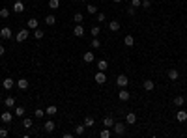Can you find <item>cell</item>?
I'll return each mask as SVG.
<instances>
[{
	"mask_svg": "<svg viewBox=\"0 0 187 138\" xmlns=\"http://www.w3.org/2000/svg\"><path fill=\"white\" fill-rule=\"evenodd\" d=\"M127 84H129V79L125 75H118V76H116V86H118V88H127Z\"/></svg>",
	"mask_w": 187,
	"mask_h": 138,
	"instance_id": "obj_1",
	"label": "cell"
},
{
	"mask_svg": "<svg viewBox=\"0 0 187 138\" xmlns=\"http://www.w3.org/2000/svg\"><path fill=\"white\" fill-rule=\"evenodd\" d=\"M112 131H114V134H116V136H122L124 132H125V125H124V123H120V121H114Z\"/></svg>",
	"mask_w": 187,
	"mask_h": 138,
	"instance_id": "obj_2",
	"label": "cell"
},
{
	"mask_svg": "<svg viewBox=\"0 0 187 138\" xmlns=\"http://www.w3.org/2000/svg\"><path fill=\"white\" fill-rule=\"evenodd\" d=\"M28 28H23V30H19L17 35H15V39H17V43H21V41H26L28 39Z\"/></svg>",
	"mask_w": 187,
	"mask_h": 138,
	"instance_id": "obj_3",
	"label": "cell"
},
{
	"mask_svg": "<svg viewBox=\"0 0 187 138\" xmlns=\"http://www.w3.org/2000/svg\"><path fill=\"white\" fill-rule=\"evenodd\" d=\"M94 80L97 84H105V82H107V75H105V71H97L95 76H94Z\"/></svg>",
	"mask_w": 187,
	"mask_h": 138,
	"instance_id": "obj_4",
	"label": "cell"
},
{
	"mask_svg": "<svg viewBox=\"0 0 187 138\" xmlns=\"http://www.w3.org/2000/svg\"><path fill=\"white\" fill-rule=\"evenodd\" d=\"M129 97H131V93H129L127 90H125V88H120V91H118V99H120V101H124V103H125V101H129Z\"/></svg>",
	"mask_w": 187,
	"mask_h": 138,
	"instance_id": "obj_5",
	"label": "cell"
},
{
	"mask_svg": "<svg viewBox=\"0 0 187 138\" xmlns=\"http://www.w3.org/2000/svg\"><path fill=\"white\" fill-rule=\"evenodd\" d=\"M11 9H13L15 13H23V11H24V4H23V0H15Z\"/></svg>",
	"mask_w": 187,
	"mask_h": 138,
	"instance_id": "obj_6",
	"label": "cell"
},
{
	"mask_svg": "<svg viewBox=\"0 0 187 138\" xmlns=\"http://www.w3.org/2000/svg\"><path fill=\"white\" fill-rule=\"evenodd\" d=\"M0 38H2V39H9V38H11V28L2 26V28H0Z\"/></svg>",
	"mask_w": 187,
	"mask_h": 138,
	"instance_id": "obj_7",
	"label": "cell"
},
{
	"mask_svg": "<svg viewBox=\"0 0 187 138\" xmlns=\"http://www.w3.org/2000/svg\"><path fill=\"white\" fill-rule=\"evenodd\" d=\"M54 127H56V123H54L53 120H49V121H45V123H43V131L45 132H53Z\"/></svg>",
	"mask_w": 187,
	"mask_h": 138,
	"instance_id": "obj_8",
	"label": "cell"
},
{
	"mask_svg": "<svg viewBox=\"0 0 187 138\" xmlns=\"http://www.w3.org/2000/svg\"><path fill=\"white\" fill-rule=\"evenodd\" d=\"M0 120H2L4 123H9V121L13 120V114H11V112H8V110H4L2 114H0Z\"/></svg>",
	"mask_w": 187,
	"mask_h": 138,
	"instance_id": "obj_9",
	"label": "cell"
},
{
	"mask_svg": "<svg viewBox=\"0 0 187 138\" xmlns=\"http://www.w3.org/2000/svg\"><path fill=\"white\" fill-rule=\"evenodd\" d=\"M166 76H169V80H178L180 73H178V69H169L166 71Z\"/></svg>",
	"mask_w": 187,
	"mask_h": 138,
	"instance_id": "obj_10",
	"label": "cell"
},
{
	"mask_svg": "<svg viewBox=\"0 0 187 138\" xmlns=\"http://www.w3.org/2000/svg\"><path fill=\"white\" fill-rule=\"evenodd\" d=\"M73 35H77V38H82V35H84V26H82V24H75Z\"/></svg>",
	"mask_w": 187,
	"mask_h": 138,
	"instance_id": "obj_11",
	"label": "cell"
},
{
	"mask_svg": "<svg viewBox=\"0 0 187 138\" xmlns=\"http://www.w3.org/2000/svg\"><path fill=\"white\" fill-rule=\"evenodd\" d=\"M114 121H116V120H114L112 116H105V117H103V125H105V127H109V129H112Z\"/></svg>",
	"mask_w": 187,
	"mask_h": 138,
	"instance_id": "obj_12",
	"label": "cell"
},
{
	"mask_svg": "<svg viewBox=\"0 0 187 138\" xmlns=\"http://www.w3.org/2000/svg\"><path fill=\"white\" fill-rule=\"evenodd\" d=\"M26 28H28V30H36V28H38V19H36V17L28 19V21H26Z\"/></svg>",
	"mask_w": 187,
	"mask_h": 138,
	"instance_id": "obj_13",
	"label": "cell"
},
{
	"mask_svg": "<svg viewBox=\"0 0 187 138\" xmlns=\"http://www.w3.org/2000/svg\"><path fill=\"white\" fill-rule=\"evenodd\" d=\"M2 86H4V90H11L13 86H15V80L13 79H4L2 80Z\"/></svg>",
	"mask_w": 187,
	"mask_h": 138,
	"instance_id": "obj_14",
	"label": "cell"
},
{
	"mask_svg": "<svg viewBox=\"0 0 187 138\" xmlns=\"http://www.w3.org/2000/svg\"><path fill=\"white\" fill-rule=\"evenodd\" d=\"M176 120H178L180 123H185V121H187V112H185V110H178V114H176Z\"/></svg>",
	"mask_w": 187,
	"mask_h": 138,
	"instance_id": "obj_15",
	"label": "cell"
},
{
	"mask_svg": "<svg viewBox=\"0 0 187 138\" xmlns=\"http://www.w3.org/2000/svg\"><path fill=\"white\" fill-rule=\"evenodd\" d=\"M17 86H19V90H28L30 82H28L26 79H19V80H17Z\"/></svg>",
	"mask_w": 187,
	"mask_h": 138,
	"instance_id": "obj_16",
	"label": "cell"
},
{
	"mask_svg": "<svg viewBox=\"0 0 187 138\" xmlns=\"http://www.w3.org/2000/svg\"><path fill=\"white\" fill-rule=\"evenodd\" d=\"M82 60H84L86 64H92V62H94V52H92V50H86L84 56H82Z\"/></svg>",
	"mask_w": 187,
	"mask_h": 138,
	"instance_id": "obj_17",
	"label": "cell"
},
{
	"mask_svg": "<svg viewBox=\"0 0 187 138\" xmlns=\"http://www.w3.org/2000/svg\"><path fill=\"white\" fill-rule=\"evenodd\" d=\"M45 114H47V116H54V114H58V108L54 105H49L47 108H45Z\"/></svg>",
	"mask_w": 187,
	"mask_h": 138,
	"instance_id": "obj_18",
	"label": "cell"
},
{
	"mask_svg": "<svg viewBox=\"0 0 187 138\" xmlns=\"http://www.w3.org/2000/svg\"><path fill=\"white\" fill-rule=\"evenodd\" d=\"M4 106H6V108H13L15 106V97H6V99H4Z\"/></svg>",
	"mask_w": 187,
	"mask_h": 138,
	"instance_id": "obj_19",
	"label": "cell"
},
{
	"mask_svg": "<svg viewBox=\"0 0 187 138\" xmlns=\"http://www.w3.org/2000/svg\"><path fill=\"white\" fill-rule=\"evenodd\" d=\"M13 116L23 117L24 116V106H13Z\"/></svg>",
	"mask_w": 187,
	"mask_h": 138,
	"instance_id": "obj_20",
	"label": "cell"
},
{
	"mask_svg": "<svg viewBox=\"0 0 187 138\" xmlns=\"http://www.w3.org/2000/svg\"><path fill=\"white\" fill-rule=\"evenodd\" d=\"M109 30L110 32H118L120 30V21H110L109 23Z\"/></svg>",
	"mask_w": 187,
	"mask_h": 138,
	"instance_id": "obj_21",
	"label": "cell"
},
{
	"mask_svg": "<svg viewBox=\"0 0 187 138\" xmlns=\"http://www.w3.org/2000/svg\"><path fill=\"white\" fill-rule=\"evenodd\" d=\"M135 121H137V116H135L133 112H129V114L125 116V123H127V125H133Z\"/></svg>",
	"mask_w": 187,
	"mask_h": 138,
	"instance_id": "obj_22",
	"label": "cell"
},
{
	"mask_svg": "<svg viewBox=\"0 0 187 138\" xmlns=\"http://www.w3.org/2000/svg\"><path fill=\"white\" fill-rule=\"evenodd\" d=\"M124 45H125V47H133V45H135V38H133V35H125V38H124Z\"/></svg>",
	"mask_w": 187,
	"mask_h": 138,
	"instance_id": "obj_23",
	"label": "cell"
},
{
	"mask_svg": "<svg viewBox=\"0 0 187 138\" xmlns=\"http://www.w3.org/2000/svg\"><path fill=\"white\" fill-rule=\"evenodd\" d=\"M97 69L99 71H107L109 69V62H107V60H99V62H97Z\"/></svg>",
	"mask_w": 187,
	"mask_h": 138,
	"instance_id": "obj_24",
	"label": "cell"
},
{
	"mask_svg": "<svg viewBox=\"0 0 187 138\" xmlns=\"http://www.w3.org/2000/svg\"><path fill=\"white\" fill-rule=\"evenodd\" d=\"M94 125H95L94 116H86V117H84V127H94Z\"/></svg>",
	"mask_w": 187,
	"mask_h": 138,
	"instance_id": "obj_25",
	"label": "cell"
},
{
	"mask_svg": "<svg viewBox=\"0 0 187 138\" xmlns=\"http://www.w3.org/2000/svg\"><path fill=\"white\" fill-rule=\"evenodd\" d=\"M45 24H47V26L56 24V17H54V15H47V17H45Z\"/></svg>",
	"mask_w": 187,
	"mask_h": 138,
	"instance_id": "obj_26",
	"label": "cell"
},
{
	"mask_svg": "<svg viewBox=\"0 0 187 138\" xmlns=\"http://www.w3.org/2000/svg\"><path fill=\"white\" fill-rule=\"evenodd\" d=\"M174 105H176V106H183V105H185V97H183V95L174 97Z\"/></svg>",
	"mask_w": 187,
	"mask_h": 138,
	"instance_id": "obj_27",
	"label": "cell"
},
{
	"mask_svg": "<svg viewBox=\"0 0 187 138\" xmlns=\"http://www.w3.org/2000/svg\"><path fill=\"white\" fill-rule=\"evenodd\" d=\"M142 86H144V90H146V91H151V90L155 88L154 80H144V84H142Z\"/></svg>",
	"mask_w": 187,
	"mask_h": 138,
	"instance_id": "obj_28",
	"label": "cell"
},
{
	"mask_svg": "<svg viewBox=\"0 0 187 138\" xmlns=\"http://www.w3.org/2000/svg\"><path fill=\"white\" fill-rule=\"evenodd\" d=\"M84 129H86V127H84V123H82V125H75V134L82 136V134H84Z\"/></svg>",
	"mask_w": 187,
	"mask_h": 138,
	"instance_id": "obj_29",
	"label": "cell"
},
{
	"mask_svg": "<svg viewBox=\"0 0 187 138\" xmlns=\"http://www.w3.org/2000/svg\"><path fill=\"white\" fill-rule=\"evenodd\" d=\"M110 134H112V132H110L109 127H105V129L99 132V136H101V138H110Z\"/></svg>",
	"mask_w": 187,
	"mask_h": 138,
	"instance_id": "obj_30",
	"label": "cell"
},
{
	"mask_svg": "<svg viewBox=\"0 0 187 138\" xmlns=\"http://www.w3.org/2000/svg\"><path fill=\"white\" fill-rule=\"evenodd\" d=\"M49 8L50 9H58L60 8V0H49Z\"/></svg>",
	"mask_w": 187,
	"mask_h": 138,
	"instance_id": "obj_31",
	"label": "cell"
},
{
	"mask_svg": "<svg viewBox=\"0 0 187 138\" xmlns=\"http://www.w3.org/2000/svg\"><path fill=\"white\" fill-rule=\"evenodd\" d=\"M43 30H39V28H36L34 30V39H43Z\"/></svg>",
	"mask_w": 187,
	"mask_h": 138,
	"instance_id": "obj_32",
	"label": "cell"
},
{
	"mask_svg": "<svg viewBox=\"0 0 187 138\" xmlns=\"http://www.w3.org/2000/svg\"><path fill=\"white\" fill-rule=\"evenodd\" d=\"M86 11H88L90 15L97 13V6H94V4H88V6H86Z\"/></svg>",
	"mask_w": 187,
	"mask_h": 138,
	"instance_id": "obj_33",
	"label": "cell"
},
{
	"mask_svg": "<svg viewBox=\"0 0 187 138\" xmlns=\"http://www.w3.org/2000/svg\"><path fill=\"white\" fill-rule=\"evenodd\" d=\"M23 127H24V129H30V127H32V117H24V120H23Z\"/></svg>",
	"mask_w": 187,
	"mask_h": 138,
	"instance_id": "obj_34",
	"label": "cell"
},
{
	"mask_svg": "<svg viewBox=\"0 0 187 138\" xmlns=\"http://www.w3.org/2000/svg\"><path fill=\"white\" fill-rule=\"evenodd\" d=\"M8 17H9V9L2 8V9H0V19H8Z\"/></svg>",
	"mask_w": 187,
	"mask_h": 138,
	"instance_id": "obj_35",
	"label": "cell"
},
{
	"mask_svg": "<svg viewBox=\"0 0 187 138\" xmlns=\"http://www.w3.org/2000/svg\"><path fill=\"white\" fill-rule=\"evenodd\" d=\"M45 116V110L41 108H38V110H34V117H38V120H41V117Z\"/></svg>",
	"mask_w": 187,
	"mask_h": 138,
	"instance_id": "obj_36",
	"label": "cell"
},
{
	"mask_svg": "<svg viewBox=\"0 0 187 138\" xmlns=\"http://www.w3.org/2000/svg\"><path fill=\"white\" fill-rule=\"evenodd\" d=\"M73 21L77 23V24H80V23H82V13H79V11H77V13L73 15Z\"/></svg>",
	"mask_w": 187,
	"mask_h": 138,
	"instance_id": "obj_37",
	"label": "cell"
},
{
	"mask_svg": "<svg viewBox=\"0 0 187 138\" xmlns=\"http://www.w3.org/2000/svg\"><path fill=\"white\" fill-rule=\"evenodd\" d=\"M90 45H92V49H99V47H101V41H99L97 38H94V39H92V43H90Z\"/></svg>",
	"mask_w": 187,
	"mask_h": 138,
	"instance_id": "obj_38",
	"label": "cell"
},
{
	"mask_svg": "<svg viewBox=\"0 0 187 138\" xmlns=\"http://www.w3.org/2000/svg\"><path fill=\"white\" fill-rule=\"evenodd\" d=\"M90 32H92L94 38H97V35L101 34V28H99V26H92V30H90Z\"/></svg>",
	"mask_w": 187,
	"mask_h": 138,
	"instance_id": "obj_39",
	"label": "cell"
},
{
	"mask_svg": "<svg viewBox=\"0 0 187 138\" xmlns=\"http://www.w3.org/2000/svg\"><path fill=\"white\" fill-rule=\"evenodd\" d=\"M140 8H144V9H150V8H151V2H150V0H142Z\"/></svg>",
	"mask_w": 187,
	"mask_h": 138,
	"instance_id": "obj_40",
	"label": "cell"
},
{
	"mask_svg": "<svg viewBox=\"0 0 187 138\" xmlns=\"http://www.w3.org/2000/svg\"><path fill=\"white\" fill-rule=\"evenodd\" d=\"M140 4H142V0H131V6L133 8H140Z\"/></svg>",
	"mask_w": 187,
	"mask_h": 138,
	"instance_id": "obj_41",
	"label": "cell"
},
{
	"mask_svg": "<svg viewBox=\"0 0 187 138\" xmlns=\"http://www.w3.org/2000/svg\"><path fill=\"white\" fill-rule=\"evenodd\" d=\"M105 13H97V23H105Z\"/></svg>",
	"mask_w": 187,
	"mask_h": 138,
	"instance_id": "obj_42",
	"label": "cell"
},
{
	"mask_svg": "<svg viewBox=\"0 0 187 138\" xmlns=\"http://www.w3.org/2000/svg\"><path fill=\"white\" fill-rule=\"evenodd\" d=\"M9 134V132H8V129H0V138H6Z\"/></svg>",
	"mask_w": 187,
	"mask_h": 138,
	"instance_id": "obj_43",
	"label": "cell"
},
{
	"mask_svg": "<svg viewBox=\"0 0 187 138\" xmlns=\"http://www.w3.org/2000/svg\"><path fill=\"white\" fill-rule=\"evenodd\" d=\"M135 9H137V8L129 6V8H127V15H131V17H133V15H135Z\"/></svg>",
	"mask_w": 187,
	"mask_h": 138,
	"instance_id": "obj_44",
	"label": "cell"
},
{
	"mask_svg": "<svg viewBox=\"0 0 187 138\" xmlns=\"http://www.w3.org/2000/svg\"><path fill=\"white\" fill-rule=\"evenodd\" d=\"M4 52H6V49H4V45H0V56H4Z\"/></svg>",
	"mask_w": 187,
	"mask_h": 138,
	"instance_id": "obj_45",
	"label": "cell"
},
{
	"mask_svg": "<svg viewBox=\"0 0 187 138\" xmlns=\"http://www.w3.org/2000/svg\"><path fill=\"white\" fill-rule=\"evenodd\" d=\"M112 2H114V4H120V2H122V0H112Z\"/></svg>",
	"mask_w": 187,
	"mask_h": 138,
	"instance_id": "obj_46",
	"label": "cell"
},
{
	"mask_svg": "<svg viewBox=\"0 0 187 138\" xmlns=\"http://www.w3.org/2000/svg\"><path fill=\"white\" fill-rule=\"evenodd\" d=\"M75 2H82V0H75Z\"/></svg>",
	"mask_w": 187,
	"mask_h": 138,
	"instance_id": "obj_47",
	"label": "cell"
}]
</instances>
